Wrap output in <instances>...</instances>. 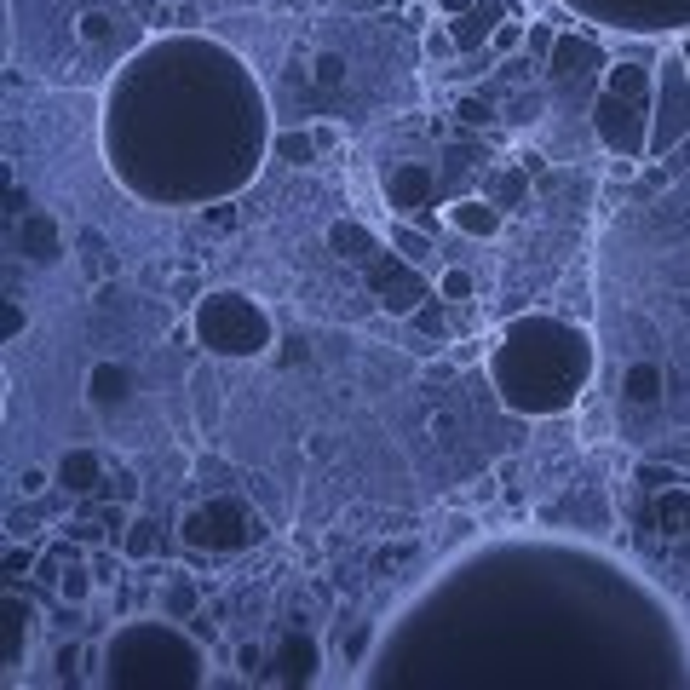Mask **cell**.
Returning a JSON list of instances; mask_svg holds the SVG:
<instances>
[{"mask_svg":"<svg viewBox=\"0 0 690 690\" xmlns=\"http://www.w3.org/2000/svg\"><path fill=\"white\" fill-rule=\"evenodd\" d=\"M18 248L23 259L52 265V259H64V225L52 213H18Z\"/></svg>","mask_w":690,"mask_h":690,"instance_id":"1","label":"cell"},{"mask_svg":"<svg viewBox=\"0 0 690 690\" xmlns=\"http://www.w3.org/2000/svg\"><path fill=\"white\" fill-rule=\"evenodd\" d=\"M432 190H437V173L426 167V161H409V167H397L386 179V202L409 219V213H420V207L432 202Z\"/></svg>","mask_w":690,"mask_h":690,"instance_id":"2","label":"cell"},{"mask_svg":"<svg viewBox=\"0 0 690 690\" xmlns=\"http://www.w3.org/2000/svg\"><path fill=\"white\" fill-rule=\"evenodd\" d=\"M621 397L633 403V409H662L667 397V368L656 357H633V363L621 368Z\"/></svg>","mask_w":690,"mask_h":690,"instance_id":"3","label":"cell"},{"mask_svg":"<svg viewBox=\"0 0 690 690\" xmlns=\"http://www.w3.org/2000/svg\"><path fill=\"white\" fill-rule=\"evenodd\" d=\"M52 472H58V489H64V495H98L104 460L92 455V449H64V460H58Z\"/></svg>","mask_w":690,"mask_h":690,"instance_id":"4","label":"cell"},{"mask_svg":"<svg viewBox=\"0 0 690 690\" xmlns=\"http://www.w3.org/2000/svg\"><path fill=\"white\" fill-rule=\"evenodd\" d=\"M443 219H449L460 236H483V242H489V236L501 230V207L489 202V196H466V202H449V207H443Z\"/></svg>","mask_w":690,"mask_h":690,"instance_id":"5","label":"cell"},{"mask_svg":"<svg viewBox=\"0 0 690 690\" xmlns=\"http://www.w3.org/2000/svg\"><path fill=\"white\" fill-rule=\"evenodd\" d=\"M52 581H58V604H64V610H87L92 593H104V587H98V570H92V558H81V552H75Z\"/></svg>","mask_w":690,"mask_h":690,"instance_id":"6","label":"cell"},{"mask_svg":"<svg viewBox=\"0 0 690 690\" xmlns=\"http://www.w3.org/2000/svg\"><path fill=\"white\" fill-rule=\"evenodd\" d=\"M127 391H133V374L121 363H92L87 368V403L92 409H121Z\"/></svg>","mask_w":690,"mask_h":690,"instance_id":"7","label":"cell"},{"mask_svg":"<svg viewBox=\"0 0 690 690\" xmlns=\"http://www.w3.org/2000/svg\"><path fill=\"white\" fill-rule=\"evenodd\" d=\"M196 581L190 575H156V610H161V621H190L196 616Z\"/></svg>","mask_w":690,"mask_h":690,"instance_id":"8","label":"cell"},{"mask_svg":"<svg viewBox=\"0 0 690 690\" xmlns=\"http://www.w3.org/2000/svg\"><path fill=\"white\" fill-rule=\"evenodd\" d=\"M121 552H127V558H156L161 552V524L156 518H127V529H121Z\"/></svg>","mask_w":690,"mask_h":690,"instance_id":"9","label":"cell"},{"mask_svg":"<svg viewBox=\"0 0 690 690\" xmlns=\"http://www.w3.org/2000/svg\"><path fill=\"white\" fill-rule=\"evenodd\" d=\"M604 92H610V98H644V92H650V69L644 64H610L604 69Z\"/></svg>","mask_w":690,"mask_h":690,"instance_id":"10","label":"cell"},{"mask_svg":"<svg viewBox=\"0 0 690 690\" xmlns=\"http://www.w3.org/2000/svg\"><path fill=\"white\" fill-rule=\"evenodd\" d=\"M524 196H529V173L524 167H501V173H489V202L501 207V213L506 207H518Z\"/></svg>","mask_w":690,"mask_h":690,"instance_id":"11","label":"cell"},{"mask_svg":"<svg viewBox=\"0 0 690 690\" xmlns=\"http://www.w3.org/2000/svg\"><path fill=\"white\" fill-rule=\"evenodd\" d=\"M75 35H81V46H110L115 41V12L110 6H81Z\"/></svg>","mask_w":690,"mask_h":690,"instance_id":"12","label":"cell"},{"mask_svg":"<svg viewBox=\"0 0 690 690\" xmlns=\"http://www.w3.org/2000/svg\"><path fill=\"white\" fill-rule=\"evenodd\" d=\"M276 156L288 161V167H317L322 150H317V138H311V127H305V133H276Z\"/></svg>","mask_w":690,"mask_h":690,"instance_id":"13","label":"cell"},{"mask_svg":"<svg viewBox=\"0 0 690 690\" xmlns=\"http://www.w3.org/2000/svg\"><path fill=\"white\" fill-rule=\"evenodd\" d=\"M81 276H87V282H104V276H110V253H104V236H98V230H81Z\"/></svg>","mask_w":690,"mask_h":690,"instance_id":"14","label":"cell"},{"mask_svg":"<svg viewBox=\"0 0 690 690\" xmlns=\"http://www.w3.org/2000/svg\"><path fill=\"white\" fill-rule=\"evenodd\" d=\"M478 294V282H472V271H443L437 276V299H443V305H466V299Z\"/></svg>","mask_w":690,"mask_h":690,"instance_id":"15","label":"cell"},{"mask_svg":"<svg viewBox=\"0 0 690 690\" xmlns=\"http://www.w3.org/2000/svg\"><path fill=\"white\" fill-rule=\"evenodd\" d=\"M311 81H317L322 92L345 87V52H317V58H311Z\"/></svg>","mask_w":690,"mask_h":690,"instance_id":"16","label":"cell"},{"mask_svg":"<svg viewBox=\"0 0 690 690\" xmlns=\"http://www.w3.org/2000/svg\"><path fill=\"white\" fill-rule=\"evenodd\" d=\"M518 46H529V23H495V29H489V52H495V58H506V52H518Z\"/></svg>","mask_w":690,"mask_h":690,"instance_id":"17","label":"cell"},{"mask_svg":"<svg viewBox=\"0 0 690 690\" xmlns=\"http://www.w3.org/2000/svg\"><path fill=\"white\" fill-rule=\"evenodd\" d=\"M633 483L662 495V489H673V483H679V472H673V466H662V460H639V466H633Z\"/></svg>","mask_w":690,"mask_h":690,"instance_id":"18","label":"cell"},{"mask_svg":"<svg viewBox=\"0 0 690 690\" xmlns=\"http://www.w3.org/2000/svg\"><path fill=\"white\" fill-rule=\"evenodd\" d=\"M455 121H460V127H472V133H489V127H495V110H489L483 98H460Z\"/></svg>","mask_w":690,"mask_h":690,"instance_id":"19","label":"cell"},{"mask_svg":"<svg viewBox=\"0 0 690 690\" xmlns=\"http://www.w3.org/2000/svg\"><path fill=\"white\" fill-rule=\"evenodd\" d=\"M52 483H58V472H46V466H23V472H18V495H23V501H41Z\"/></svg>","mask_w":690,"mask_h":690,"instance_id":"20","label":"cell"},{"mask_svg":"<svg viewBox=\"0 0 690 690\" xmlns=\"http://www.w3.org/2000/svg\"><path fill=\"white\" fill-rule=\"evenodd\" d=\"M391 242H397V253H409L414 265H420V259L432 253V236H420V230H409V225H397V230H391Z\"/></svg>","mask_w":690,"mask_h":690,"instance_id":"21","label":"cell"},{"mask_svg":"<svg viewBox=\"0 0 690 690\" xmlns=\"http://www.w3.org/2000/svg\"><path fill=\"white\" fill-rule=\"evenodd\" d=\"M455 52H460L455 29H426V58H455Z\"/></svg>","mask_w":690,"mask_h":690,"instance_id":"22","label":"cell"},{"mask_svg":"<svg viewBox=\"0 0 690 690\" xmlns=\"http://www.w3.org/2000/svg\"><path fill=\"white\" fill-rule=\"evenodd\" d=\"M552 41H558V29H552V23H529V58H547Z\"/></svg>","mask_w":690,"mask_h":690,"instance_id":"23","label":"cell"},{"mask_svg":"<svg viewBox=\"0 0 690 690\" xmlns=\"http://www.w3.org/2000/svg\"><path fill=\"white\" fill-rule=\"evenodd\" d=\"M259 662H265V644H236V667H242V673H259Z\"/></svg>","mask_w":690,"mask_h":690,"instance_id":"24","label":"cell"},{"mask_svg":"<svg viewBox=\"0 0 690 690\" xmlns=\"http://www.w3.org/2000/svg\"><path fill=\"white\" fill-rule=\"evenodd\" d=\"M35 564V552H29V541H12V552H6V575H23Z\"/></svg>","mask_w":690,"mask_h":690,"instance_id":"25","label":"cell"},{"mask_svg":"<svg viewBox=\"0 0 690 690\" xmlns=\"http://www.w3.org/2000/svg\"><path fill=\"white\" fill-rule=\"evenodd\" d=\"M374 644V627H357L351 639H345V662H363V650Z\"/></svg>","mask_w":690,"mask_h":690,"instance_id":"26","label":"cell"},{"mask_svg":"<svg viewBox=\"0 0 690 690\" xmlns=\"http://www.w3.org/2000/svg\"><path fill=\"white\" fill-rule=\"evenodd\" d=\"M311 138H317L322 156H334V150H340V127H328V121H317V127H311Z\"/></svg>","mask_w":690,"mask_h":690,"instance_id":"27","label":"cell"},{"mask_svg":"<svg viewBox=\"0 0 690 690\" xmlns=\"http://www.w3.org/2000/svg\"><path fill=\"white\" fill-rule=\"evenodd\" d=\"M196 294H202V276H196V271L173 282V299H179V305H196Z\"/></svg>","mask_w":690,"mask_h":690,"instance_id":"28","label":"cell"},{"mask_svg":"<svg viewBox=\"0 0 690 690\" xmlns=\"http://www.w3.org/2000/svg\"><path fill=\"white\" fill-rule=\"evenodd\" d=\"M207 225L213 230H236L242 225V213H236V207H207Z\"/></svg>","mask_w":690,"mask_h":690,"instance_id":"29","label":"cell"},{"mask_svg":"<svg viewBox=\"0 0 690 690\" xmlns=\"http://www.w3.org/2000/svg\"><path fill=\"white\" fill-rule=\"evenodd\" d=\"M92 570H98V587H115L121 575H115V558L110 552H92Z\"/></svg>","mask_w":690,"mask_h":690,"instance_id":"30","label":"cell"},{"mask_svg":"<svg viewBox=\"0 0 690 690\" xmlns=\"http://www.w3.org/2000/svg\"><path fill=\"white\" fill-rule=\"evenodd\" d=\"M23 322H29V317H23V305H18V299H6V345L23 334Z\"/></svg>","mask_w":690,"mask_h":690,"instance_id":"31","label":"cell"},{"mask_svg":"<svg viewBox=\"0 0 690 690\" xmlns=\"http://www.w3.org/2000/svg\"><path fill=\"white\" fill-rule=\"evenodd\" d=\"M662 518H667V524H690V501H679V495H667Z\"/></svg>","mask_w":690,"mask_h":690,"instance_id":"32","label":"cell"},{"mask_svg":"<svg viewBox=\"0 0 690 690\" xmlns=\"http://www.w3.org/2000/svg\"><path fill=\"white\" fill-rule=\"evenodd\" d=\"M305 455H317V460H328V455H334V437H305Z\"/></svg>","mask_w":690,"mask_h":690,"instance_id":"33","label":"cell"},{"mask_svg":"<svg viewBox=\"0 0 690 690\" xmlns=\"http://www.w3.org/2000/svg\"><path fill=\"white\" fill-rule=\"evenodd\" d=\"M432 6L443 18H466V12H472V0H432Z\"/></svg>","mask_w":690,"mask_h":690,"instance_id":"34","label":"cell"},{"mask_svg":"<svg viewBox=\"0 0 690 690\" xmlns=\"http://www.w3.org/2000/svg\"><path fill=\"white\" fill-rule=\"evenodd\" d=\"M426 432H432V437H449V432H455V414H432V420H426Z\"/></svg>","mask_w":690,"mask_h":690,"instance_id":"35","label":"cell"},{"mask_svg":"<svg viewBox=\"0 0 690 690\" xmlns=\"http://www.w3.org/2000/svg\"><path fill=\"white\" fill-rule=\"evenodd\" d=\"M420 328H432V334H443V311H437V305H432V311H420Z\"/></svg>","mask_w":690,"mask_h":690,"instance_id":"36","label":"cell"},{"mask_svg":"<svg viewBox=\"0 0 690 690\" xmlns=\"http://www.w3.org/2000/svg\"><path fill=\"white\" fill-rule=\"evenodd\" d=\"M351 6H363V0H351Z\"/></svg>","mask_w":690,"mask_h":690,"instance_id":"37","label":"cell"}]
</instances>
